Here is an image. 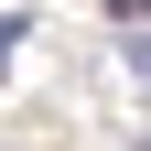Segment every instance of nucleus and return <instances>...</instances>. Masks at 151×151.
<instances>
[{
    "instance_id": "nucleus-3",
    "label": "nucleus",
    "mask_w": 151,
    "mask_h": 151,
    "mask_svg": "<svg viewBox=\"0 0 151 151\" xmlns=\"http://www.w3.org/2000/svg\"><path fill=\"white\" fill-rule=\"evenodd\" d=\"M129 65H140V76H151V32H140V43H129Z\"/></svg>"
},
{
    "instance_id": "nucleus-2",
    "label": "nucleus",
    "mask_w": 151,
    "mask_h": 151,
    "mask_svg": "<svg viewBox=\"0 0 151 151\" xmlns=\"http://www.w3.org/2000/svg\"><path fill=\"white\" fill-rule=\"evenodd\" d=\"M108 11H119V22H151V0H108Z\"/></svg>"
},
{
    "instance_id": "nucleus-4",
    "label": "nucleus",
    "mask_w": 151,
    "mask_h": 151,
    "mask_svg": "<svg viewBox=\"0 0 151 151\" xmlns=\"http://www.w3.org/2000/svg\"><path fill=\"white\" fill-rule=\"evenodd\" d=\"M140 151H151V140H140Z\"/></svg>"
},
{
    "instance_id": "nucleus-1",
    "label": "nucleus",
    "mask_w": 151,
    "mask_h": 151,
    "mask_svg": "<svg viewBox=\"0 0 151 151\" xmlns=\"http://www.w3.org/2000/svg\"><path fill=\"white\" fill-rule=\"evenodd\" d=\"M22 32H32L22 11H0V76H11V54H22Z\"/></svg>"
}]
</instances>
